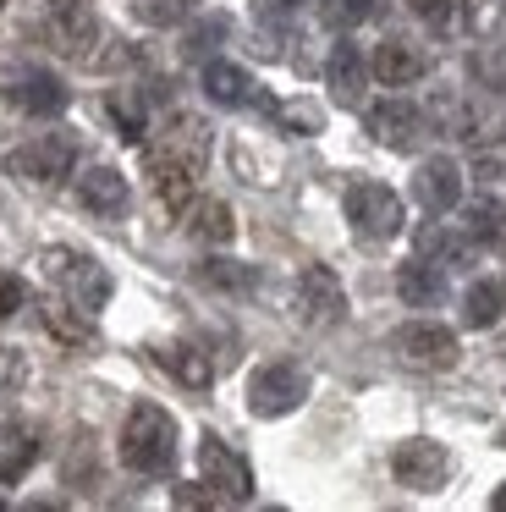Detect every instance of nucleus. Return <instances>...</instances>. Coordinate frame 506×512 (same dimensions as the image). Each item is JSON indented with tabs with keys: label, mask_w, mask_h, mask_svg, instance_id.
Here are the masks:
<instances>
[{
	"label": "nucleus",
	"mask_w": 506,
	"mask_h": 512,
	"mask_svg": "<svg viewBox=\"0 0 506 512\" xmlns=\"http://www.w3.org/2000/svg\"><path fill=\"white\" fill-rule=\"evenodd\" d=\"M77 166V138L72 133H39L28 138V144H17L6 155V171L11 177H22L28 188H55V182H66Z\"/></svg>",
	"instance_id": "obj_3"
},
{
	"label": "nucleus",
	"mask_w": 506,
	"mask_h": 512,
	"mask_svg": "<svg viewBox=\"0 0 506 512\" xmlns=\"http://www.w3.org/2000/svg\"><path fill=\"white\" fill-rule=\"evenodd\" d=\"M501 12H506L501 0H468V28H473V34H484V28L501 23Z\"/></svg>",
	"instance_id": "obj_35"
},
{
	"label": "nucleus",
	"mask_w": 506,
	"mask_h": 512,
	"mask_svg": "<svg viewBox=\"0 0 506 512\" xmlns=\"http://www.w3.org/2000/svg\"><path fill=\"white\" fill-rule=\"evenodd\" d=\"M363 127H369L374 144H385V149H413L418 138H424V116H418L407 100H380V105H369Z\"/></svg>",
	"instance_id": "obj_12"
},
{
	"label": "nucleus",
	"mask_w": 506,
	"mask_h": 512,
	"mask_svg": "<svg viewBox=\"0 0 506 512\" xmlns=\"http://www.w3.org/2000/svg\"><path fill=\"white\" fill-rule=\"evenodd\" d=\"M121 463L132 474H171L176 463V419L160 408V402H132L127 424H121Z\"/></svg>",
	"instance_id": "obj_1"
},
{
	"label": "nucleus",
	"mask_w": 506,
	"mask_h": 512,
	"mask_svg": "<svg viewBox=\"0 0 506 512\" xmlns=\"http://www.w3.org/2000/svg\"><path fill=\"white\" fill-rule=\"evenodd\" d=\"M204 94L215 105H259V111H270V100L259 94V83L248 78V72L237 67V61H204Z\"/></svg>",
	"instance_id": "obj_19"
},
{
	"label": "nucleus",
	"mask_w": 506,
	"mask_h": 512,
	"mask_svg": "<svg viewBox=\"0 0 506 512\" xmlns=\"http://www.w3.org/2000/svg\"><path fill=\"white\" fill-rule=\"evenodd\" d=\"M160 364L171 369V380H176V386H187V391H209V386H215V364H209V353H198L193 342L160 347Z\"/></svg>",
	"instance_id": "obj_23"
},
{
	"label": "nucleus",
	"mask_w": 506,
	"mask_h": 512,
	"mask_svg": "<svg viewBox=\"0 0 506 512\" xmlns=\"http://www.w3.org/2000/svg\"><path fill=\"white\" fill-rule=\"evenodd\" d=\"M105 111H110V122H116V133L127 138V144H138V138L149 133V111H143V100L132 89H110Z\"/></svg>",
	"instance_id": "obj_25"
},
{
	"label": "nucleus",
	"mask_w": 506,
	"mask_h": 512,
	"mask_svg": "<svg viewBox=\"0 0 506 512\" xmlns=\"http://www.w3.org/2000/svg\"><path fill=\"white\" fill-rule=\"evenodd\" d=\"M319 12H325V23H336V28H358L363 17L374 12V0H319Z\"/></svg>",
	"instance_id": "obj_32"
},
{
	"label": "nucleus",
	"mask_w": 506,
	"mask_h": 512,
	"mask_svg": "<svg viewBox=\"0 0 506 512\" xmlns=\"http://www.w3.org/2000/svg\"><path fill=\"white\" fill-rule=\"evenodd\" d=\"M292 6H297V0H259V12H264V17H286Z\"/></svg>",
	"instance_id": "obj_40"
},
{
	"label": "nucleus",
	"mask_w": 506,
	"mask_h": 512,
	"mask_svg": "<svg viewBox=\"0 0 506 512\" xmlns=\"http://www.w3.org/2000/svg\"><path fill=\"white\" fill-rule=\"evenodd\" d=\"M391 474H396V485H407V490H440L451 474V452L440 441H429V435H407L391 452Z\"/></svg>",
	"instance_id": "obj_8"
},
{
	"label": "nucleus",
	"mask_w": 506,
	"mask_h": 512,
	"mask_svg": "<svg viewBox=\"0 0 506 512\" xmlns=\"http://www.w3.org/2000/svg\"><path fill=\"white\" fill-rule=\"evenodd\" d=\"M490 507H495V512H506V479H501V485H495V496H490Z\"/></svg>",
	"instance_id": "obj_41"
},
{
	"label": "nucleus",
	"mask_w": 506,
	"mask_h": 512,
	"mask_svg": "<svg viewBox=\"0 0 506 512\" xmlns=\"http://www.w3.org/2000/svg\"><path fill=\"white\" fill-rule=\"evenodd\" d=\"M6 100L17 105L22 116H61V111H66V89H61V78H50L44 67L17 72V78H11V89H6Z\"/></svg>",
	"instance_id": "obj_16"
},
{
	"label": "nucleus",
	"mask_w": 506,
	"mask_h": 512,
	"mask_svg": "<svg viewBox=\"0 0 506 512\" xmlns=\"http://www.w3.org/2000/svg\"><path fill=\"white\" fill-rule=\"evenodd\" d=\"M198 474H204V485L215 490L220 501H248L253 496V468L242 463L220 435H204V441H198Z\"/></svg>",
	"instance_id": "obj_10"
},
{
	"label": "nucleus",
	"mask_w": 506,
	"mask_h": 512,
	"mask_svg": "<svg viewBox=\"0 0 506 512\" xmlns=\"http://www.w3.org/2000/svg\"><path fill=\"white\" fill-rule=\"evenodd\" d=\"M171 501H176V507H220V496L204 485V479H198V485H176Z\"/></svg>",
	"instance_id": "obj_37"
},
{
	"label": "nucleus",
	"mask_w": 506,
	"mask_h": 512,
	"mask_svg": "<svg viewBox=\"0 0 506 512\" xmlns=\"http://www.w3.org/2000/svg\"><path fill=\"white\" fill-rule=\"evenodd\" d=\"M369 72L385 83V89H413V83L429 72V56L418 45H407V39H385V45L374 50Z\"/></svg>",
	"instance_id": "obj_17"
},
{
	"label": "nucleus",
	"mask_w": 506,
	"mask_h": 512,
	"mask_svg": "<svg viewBox=\"0 0 506 512\" xmlns=\"http://www.w3.org/2000/svg\"><path fill=\"white\" fill-rule=\"evenodd\" d=\"M418 254H424V259H435V265H440V259H446V265H457V259H468L473 254V237L468 232H446V226H424V232H418Z\"/></svg>",
	"instance_id": "obj_28"
},
{
	"label": "nucleus",
	"mask_w": 506,
	"mask_h": 512,
	"mask_svg": "<svg viewBox=\"0 0 506 512\" xmlns=\"http://www.w3.org/2000/svg\"><path fill=\"white\" fill-rule=\"evenodd\" d=\"M138 17L143 23H182L187 17V0H138Z\"/></svg>",
	"instance_id": "obj_33"
},
{
	"label": "nucleus",
	"mask_w": 506,
	"mask_h": 512,
	"mask_svg": "<svg viewBox=\"0 0 506 512\" xmlns=\"http://www.w3.org/2000/svg\"><path fill=\"white\" fill-rule=\"evenodd\" d=\"M44 452V430L33 419H11L0 430V485H17L22 474L33 468V457Z\"/></svg>",
	"instance_id": "obj_18"
},
{
	"label": "nucleus",
	"mask_w": 506,
	"mask_h": 512,
	"mask_svg": "<svg viewBox=\"0 0 506 512\" xmlns=\"http://www.w3.org/2000/svg\"><path fill=\"white\" fill-rule=\"evenodd\" d=\"M391 347H396V358L402 364H413V369H457V358H462V347H457V331H446V325H435V320H413V325H402V331L391 336Z\"/></svg>",
	"instance_id": "obj_7"
},
{
	"label": "nucleus",
	"mask_w": 506,
	"mask_h": 512,
	"mask_svg": "<svg viewBox=\"0 0 506 512\" xmlns=\"http://www.w3.org/2000/svg\"><path fill=\"white\" fill-rule=\"evenodd\" d=\"M303 397H308V369L292 364V358H275V364L253 369L248 380V408L259 419H281V413L303 408Z\"/></svg>",
	"instance_id": "obj_5"
},
{
	"label": "nucleus",
	"mask_w": 506,
	"mask_h": 512,
	"mask_svg": "<svg viewBox=\"0 0 506 512\" xmlns=\"http://www.w3.org/2000/svg\"><path fill=\"white\" fill-rule=\"evenodd\" d=\"M39 320H44V331H50L61 347H72V353L94 347V336H99V331H94V314L77 309L72 298H50V303L39 309Z\"/></svg>",
	"instance_id": "obj_21"
},
{
	"label": "nucleus",
	"mask_w": 506,
	"mask_h": 512,
	"mask_svg": "<svg viewBox=\"0 0 506 512\" xmlns=\"http://www.w3.org/2000/svg\"><path fill=\"white\" fill-rule=\"evenodd\" d=\"M413 193H418V204H424V210H435V215L457 210V199H462L457 160H451V155H429L424 166L413 171Z\"/></svg>",
	"instance_id": "obj_14"
},
{
	"label": "nucleus",
	"mask_w": 506,
	"mask_h": 512,
	"mask_svg": "<svg viewBox=\"0 0 506 512\" xmlns=\"http://www.w3.org/2000/svg\"><path fill=\"white\" fill-rule=\"evenodd\" d=\"M6 6H11V0H0V12H6Z\"/></svg>",
	"instance_id": "obj_42"
},
{
	"label": "nucleus",
	"mask_w": 506,
	"mask_h": 512,
	"mask_svg": "<svg viewBox=\"0 0 506 512\" xmlns=\"http://www.w3.org/2000/svg\"><path fill=\"white\" fill-rule=\"evenodd\" d=\"M462 232L473 237V243H495V237H501V204L495 199H479L468 210V221H462Z\"/></svg>",
	"instance_id": "obj_31"
},
{
	"label": "nucleus",
	"mask_w": 506,
	"mask_h": 512,
	"mask_svg": "<svg viewBox=\"0 0 506 512\" xmlns=\"http://www.w3.org/2000/svg\"><path fill=\"white\" fill-rule=\"evenodd\" d=\"M149 149H160L165 160H176V166H187L198 177V171L209 166V122H198V116H171L165 133L154 138Z\"/></svg>",
	"instance_id": "obj_11"
},
{
	"label": "nucleus",
	"mask_w": 506,
	"mask_h": 512,
	"mask_svg": "<svg viewBox=\"0 0 506 512\" xmlns=\"http://www.w3.org/2000/svg\"><path fill=\"white\" fill-rule=\"evenodd\" d=\"M215 39H226V17H204L198 28H187V56H204Z\"/></svg>",
	"instance_id": "obj_34"
},
{
	"label": "nucleus",
	"mask_w": 506,
	"mask_h": 512,
	"mask_svg": "<svg viewBox=\"0 0 506 512\" xmlns=\"http://www.w3.org/2000/svg\"><path fill=\"white\" fill-rule=\"evenodd\" d=\"M325 83H330V94H336L341 105H358L363 89H369V61H363V50L341 39V45L325 56Z\"/></svg>",
	"instance_id": "obj_20"
},
{
	"label": "nucleus",
	"mask_w": 506,
	"mask_h": 512,
	"mask_svg": "<svg viewBox=\"0 0 506 512\" xmlns=\"http://www.w3.org/2000/svg\"><path fill=\"white\" fill-rule=\"evenodd\" d=\"M501 314H506V287L501 281H473L468 298H462V320L484 331V325H495Z\"/></svg>",
	"instance_id": "obj_27"
},
{
	"label": "nucleus",
	"mask_w": 506,
	"mask_h": 512,
	"mask_svg": "<svg viewBox=\"0 0 506 512\" xmlns=\"http://www.w3.org/2000/svg\"><path fill=\"white\" fill-rule=\"evenodd\" d=\"M473 188H479V199L506 204V160L501 155H479V160H473Z\"/></svg>",
	"instance_id": "obj_29"
},
{
	"label": "nucleus",
	"mask_w": 506,
	"mask_h": 512,
	"mask_svg": "<svg viewBox=\"0 0 506 512\" xmlns=\"http://www.w3.org/2000/svg\"><path fill=\"white\" fill-rule=\"evenodd\" d=\"M341 314H347L341 276L330 265H303V276H297V320L314 325V331H325V325L341 320Z\"/></svg>",
	"instance_id": "obj_9"
},
{
	"label": "nucleus",
	"mask_w": 506,
	"mask_h": 512,
	"mask_svg": "<svg viewBox=\"0 0 506 512\" xmlns=\"http://www.w3.org/2000/svg\"><path fill=\"white\" fill-rule=\"evenodd\" d=\"M407 6H413V12L424 17V23H435V28H446V23H451V0H407Z\"/></svg>",
	"instance_id": "obj_39"
},
{
	"label": "nucleus",
	"mask_w": 506,
	"mask_h": 512,
	"mask_svg": "<svg viewBox=\"0 0 506 512\" xmlns=\"http://www.w3.org/2000/svg\"><path fill=\"white\" fill-rule=\"evenodd\" d=\"M39 270L55 281V287L66 292V298L77 303V309L99 314L110 303V292H116V281H110V270L99 265L94 254H83V248H66V243H50L39 248Z\"/></svg>",
	"instance_id": "obj_2"
},
{
	"label": "nucleus",
	"mask_w": 506,
	"mask_h": 512,
	"mask_svg": "<svg viewBox=\"0 0 506 512\" xmlns=\"http://www.w3.org/2000/svg\"><path fill=\"white\" fill-rule=\"evenodd\" d=\"M77 199H83L88 215H105V221H116V215H127L132 188H127V177H121L116 166H88L83 177H77Z\"/></svg>",
	"instance_id": "obj_15"
},
{
	"label": "nucleus",
	"mask_w": 506,
	"mask_h": 512,
	"mask_svg": "<svg viewBox=\"0 0 506 512\" xmlns=\"http://www.w3.org/2000/svg\"><path fill=\"white\" fill-rule=\"evenodd\" d=\"M347 221H352V232L358 237H369V243H391L396 232L407 226V210H402V199H396L385 182H352L347 188Z\"/></svg>",
	"instance_id": "obj_4"
},
{
	"label": "nucleus",
	"mask_w": 506,
	"mask_h": 512,
	"mask_svg": "<svg viewBox=\"0 0 506 512\" xmlns=\"http://www.w3.org/2000/svg\"><path fill=\"white\" fill-rule=\"evenodd\" d=\"M396 292H402L407 309H435V303L446 298V276H440L435 259H407V265L396 270Z\"/></svg>",
	"instance_id": "obj_22"
},
{
	"label": "nucleus",
	"mask_w": 506,
	"mask_h": 512,
	"mask_svg": "<svg viewBox=\"0 0 506 512\" xmlns=\"http://www.w3.org/2000/svg\"><path fill=\"white\" fill-rule=\"evenodd\" d=\"M198 281H209V287H226V292H248V287H253V270L231 265V259H204V265H198Z\"/></svg>",
	"instance_id": "obj_30"
},
{
	"label": "nucleus",
	"mask_w": 506,
	"mask_h": 512,
	"mask_svg": "<svg viewBox=\"0 0 506 512\" xmlns=\"http://www.w3.org/2000/svg\"><path fill=\"white\" fill-rule=\"evenodd\" d=\"M44 28H50V45L61 50V56H72V61H83V67H88V56H94V45H99L94 0H50Z\"/></svg>",
	"instance_id": "obj_6"
},
{
	"label": "nucleus",
	"mask_w": 506,
	"mask_h": 512,
	"mask_svg": "<svg viewBox=\"0 0 506 512\" xmlns=\"http://www.w3.org/2000/svg\"><path fill=\"white\" fill-rule=\"evenodd\" d=\"M22 298H28V292H22V281L0 270V320H6V314H17V309H22Z\"/></svg>",
	"instance_id": "obj_38"
},
{
	"label": "nucleus",
	"mask_w": 506,
	"mask_h": 512,
	"mask_svg": "<svg viewBox=\"0 0 506 512\" xmlns=\"http://www.w3.org/2000/svg\"><path fill=\"white\" fill-rule=\"evenodd\" d=\"M143 160H149V182H154V193H160V204L176 215L187 199H193V171L176 166V160H165L160 149H143Z\"/></svg>",
	"instance_id": "obj_24"
},
{
	"label": "nucleus",
	"mask_w": 506,
	"mask_h": 512,
	"mask_svg": "<svg viewBox=\"0 0 506 512\" xmlns=\"http://www.w3.org/2000/svg\"><path fill=\"white\" fill-rule=\"evenodd\" d=\"M270 116H275V127L292 133V138L325 133V105H314V100H281V105H270Z\"/></svg>",
	"instance_id": "obj_26"
},
{
	"label": "nucleus",
	"mask_w": 506,
	"mask_h": 512,
	"mask_svg": "<svg viewBox=\"0 0 506 512\" xmlns=\"http://www.w3.org/2000/svg\"><path fill=\"white\" fill-rule=\"evenodd\" d=\"M176 221H182L187 237H198V243H209V248H226L231 237H237V215H231L226 199H198L193 193V199L176 210Z\"/></svg>",
	"instance_id": "obj_13"
},
{
	"label": "nucleus",
	"mask_w": 506,
	"mask_h": 512,
	"mask_svg": "<svg viewBox=\"0 0 506 512\" xmlns=\"http://www.w3.org/2000/svg\"><path fill=\"white\" fill-rule=\"evenodd\" d=\"M22 380H28V364H22V353H17V347H0V386L17 391Z\"/></svg>",
	"instance_id": "obj_36"
}]
</instances>
